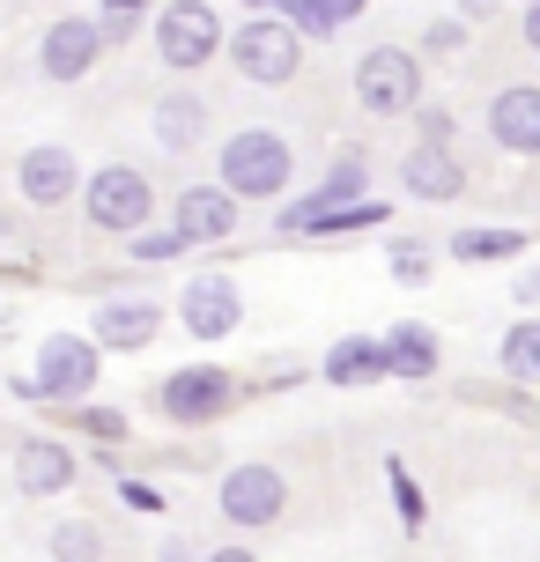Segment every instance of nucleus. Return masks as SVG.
I'll return each mask as SVG.
<instances>
[{"instance_id": "obj_1", "label": "nucleus", "mask_w": 540, "mask_h": 562, "mask_svg": "<svg viewBox=\"0 0 540 562\" xmlns=\"http://www.w3.org/2000/svg\"><path fill=\"white\" fill-rule=\"evenodd\" d=\"M289 186V140L267 134V126H245V134L223 140V193L229 200H274Z\"/></svg>"}, {"instance_id": "obj_2", "label": "nucleus", "mask_w": 540, "mask_h": 562, "mask_svg": "<svg viewBox=\"0 0 540 562\" xmlns=\"http://www.w3.org/2000/svg\"><path fill=\"white\" fill-rule=\"evenodd\" d=\"M156 53H164V67H178V75L207 67V59L223 53V23H215V8H207V0H171L164 23H156Z\"/></svg>"}, {"instance_id": "obj_3", "label": "nucleus", "mask_w": 540, "mask_h": 562, "mask_svg": "<svg viewBox=\"0 0 540 562\" xmlns=\"http://www.w3.org/2000/svg\"><path fill=\"white\" fill-rule=\"evenodd\" d=\"M356 97H363V112H378V119L415 112V97H423V67L400 53V45H378V53H363V67H356Z\"/></svg>"}, {"instance_id": "obj_4", "label": "nucleus", "mask_w": 540, "mask_h": 562, "mask_svg": "<svg viewBox=\"0 0 540 562\" xmlns=\"http://www.w3.org/2000/svg\"><path fill=\"white\" fill-rule=\"evenodd\" d=\"M82 207H89V223L97 229H134L148 223V207H156V193H148V178L142 170H126V164H104L97 178L82 186Z\"/></svg>"}, {"instance_id": "obj_5", "label": "nucleus", "mask_w": 540, "mask_h": 562, "mask_svg": "<svg viewBox=\"0 0 540 562\" xmlns=\"http://www.w3.org/2000/svg\"><path fill=\"white\" fill-rule=\"evenodd\" d=\"M23 393L37 400H82L97 393V348L82 334H53L45 340V356H37V378H30Z\"/></svg>"}, {"instance_id": "obj_6", "label": "nucleus", "mask_w": 540, "mask_h": 562, "mask_svg": "<svg viewBox=\"0 0 540 562\" xmlns=\"http://www.w3.org/2000/svg\"><path fill=\"white\" fill-rule=\"evenodd\" d=\"M178 318H185V334H193V340H223V334H237L245 296H237V281H229V274H193V281H185V296H178Z\"/></svg>"}, {"instance_id": "obj_7", "label": "nucleus", "mask_w": 540, "mask_h": 562, "mask_svg": "<svg viewBox=\"0 0 540 562\" xmlns=\"http://www.w3.org/2000/svg\"><path fill=\"white\" fill-rule=\"evenodd\" d=\"M289 510V481L274 467H229L223 474V518L229 526H274Z\"/></svg>"}, {"instance_id": "obj_8", "label": "nucleus", "mask_w": 540, "mask_h": 562, "mask_svg": "<svg viewBox=\"0 0 540 562\" xmlns=\"http://www.w3.org/2000/svg\"><path fill=\"white\" fill-rule=\"evenodd\" d=\"M229 59H237V75L245 82H289L296 75V37L282 23H245L237 37H223Z\"/></svg>"}, {"instance_id": "obj_9", "label": "nucleus", "mask_w": 540, "mask_h": 562, "mask_svg": "<svg viewBox=\"0 0 540 562\" xmlns=\"http://www.w3.org/2000/svg\"><path fill=\"white\" fill-rule=\"evenodd\" d=\"M229 229H237V200L223 186H185L178 193V223H171L178 245H223Z\"/></svg>"}, {"instance_id": "obj_10", "label": "nucleus", "mask_w": 540, "mask_h": 562, "mask_svg": "<svg viewBox=\"0 0 540 562\" xmlns=\"http://www.w3.org/2000/svg\"><path fill=\"white\" fill-rule=\"evenodd\" d=\"M15 186H23L30 207H67V200L82 193V170H75V156H67V148H30Z\"/></svg>"}, {"instance_id": "obj_11", "label": "nucleus", "mask_w": 540, "mask_h": 562, "mask_svg": "<svg viewBox=\"0 0 540 562\" xmlns=\"http://www.w3.org/2000/svg\"><path fill=\"white\" fill-rule=\"evenodd\" d=\"M229 393H237V385H229L223 370H178L171 385H164V415L171 422H207V415L229 407Z\"/></svg>"}, {"instance_id": "obj_12", "label": "nucleus", "mask_w": 540, "mask_h": 562, "mask_svg": "<svg viewBox=\"0 0 540 562\" xmlns=\"http://www.w3.org/2000/svg\"><path fill=\"white\" fill-rule=\"evenodd\" d=\"M97 53H104V45H97V30H89L82 15H67V23L45 30V53H37V67H45L53 82H82Z\"/></svg>"}, {"instance_id": "obj_13", "label": "nucleus", "mask_w": 540, "mask_h": 562, "mask_svg": "<svg viewBox=\"0 0 540 562\" xmlns=\"http://www.w3.org/2000/svg\"><path fill=\"white\" fill-rule=\"evenodd\" d=\"M488 134L504 140V148H511V156H533L540 148V89H504V97H496V104H488Z\"/></svg>"}, {"instance_id": "obj_14", "label": "nucleus", "mask_w": 540, "mask_h": 562, "mask_svg": "<svg viewBox=\"0 0 540 562\" xmlns=\"http://www.w3.org/2000/svg\"><path fill=\"white\" fill-rule=\"evenodd\" d=\"M75 481V451L53 445V437H30L23 451H15V488L23 496H59Z\"/></svg>"}, {"instance_id": "obj_15", "label": "nucleus", "mask_w": 540, "mask_h": 562, "mask_svg": "<svg viewBox=\"0 0 540 562\" xmlns=\"http://www.w3.org/2000/svg\"><path fill=\"white\" fill-rule=\"evenodd\" d=\"M156 326H164V311L148 304V296L97 311V340H104V348H148V340H156Z\"/></svg>"}, {"instance_id": "obj_16", "label": "nucleus", "mask_w": 540, "mask_h": 562, "mask_svg": "<svg viewBox=\"0 0 540 562\" xmlns=\"http://www.w3.org/2000/svg\"><path fill=\"white\" fill-rule=\"evenodd\" d=\"M200 134H207V97L178 89V97H164V104H156V140H164L171 156H185Z\"/></svg>"}, {"instance_id": "obj_17", "label": "nucleus", "mask_w": 540, "mask_h": 562, "mask_svg": "<svg viewBox=\"0 0 540 562\" xmlns=\"http://www.w3.org/2000/svg\"><path fill=\"white\" fill-rule=\"evenodd\" d=\"M400 178H407V193H423V200H459L466 193V170H459L445 148H415Z\"/></svg>"}, {"instance_id": "obj_18", "label": "nucleus", "mask_w": 540, "mask_h": 562, "mask_svg": "<svg viewBox=\"0 0 540 562\" xmlns=\"http://www.w3.org/2000/svg\"><path fill=\"white\" fill-rule=\"evenodd\" d=\"M378 356H385V370H400V378H429V370H437V340H429L423 326H393V340H385Z\"/></svg>"}, {"instance_id": "obj_19", "label": "nucleus", "mask_w": 540, "mask_h": 562, "mask_svg": "<svg viewBox=\"0 0 540 562\" xmlns=\"http://www.w3.org/2000/svg\"><path fill=\"white\" fill-rule=\"evenodd\" d=\"M378 370H385V356H378L370 340H341V348L326 356V378H334V385H370Z\"/></svg>"}, {"instance_id": "obj_20", "label": "nucleus", "mask_w": 540, "mask_h": 562, "mask_svg": "<svg viewBox=\"0 0 540 562\" xmlns=\"http://www.w3.org/2000/svg\"><path fill=\"white\" fill-rule=\"evenodd\" d=\"M53 562H104V533H97L89 518H67V526H53Z\"/></svg>"}, {"instance_id": "obj_21", "label": "nucleus", "mask_w": 540, "mask_h": 562, "mask_svg": "<svg viewBox=\"0 0 540 562\" xmlns=\"http://www.w3.org/2000/svg\"><path fill=\"white\" fill-rule=\"evenodd\" d=\"M504 370H511L518 385H533V370H540V326H511V340H504Z\"/></svg>"}, {"instance_id": "obj_22", "label": "nucleus", "mask_w": 540, "mask_h": 562, "mask_svg": "<svg viewBox=\"0 0 540 562\" xmlns=\"http://www.w3.org/2000/svg\"><path fill=\"white\" fill-rule=\"evenodd\" d=\"M356 193H363V156L348 148L341 164L326 170V193H312V200H318V207H334V200H341V207H348V200H356Z\"/></svg>"}, {"instance_id": "obj_23", "label": "nucleus", "mask_w": 540, "mask_h": 562, "mask_svg": "<svg viewBox=\"0 0 540 562\" xmlns=\"http://www.w3.org/2000/svg\"><path fill=\"white\" fill-rule=\"evenodd\" d=\"M452 252L459 259H504V252H518V237H511V229H459Z\"/></svg>"}, {"instance_id": "obj_24", "label": "nucleus", "mask_w": 540, "mask_h": 562, "mask_svg": "<svg viewBox=\"0 0 540 562\" xmlns=\"http://www.w3.org/2000/svg\"><path fill=\"white\" fill-rule=\"evenodd\" d=\"M97 45H126V37H134V30H142V8H126V0H112V8H104V15H97Z\"/></svg>"}, {"instance_id": "obj_25", "label": "nucleus", "mask_w": 540, "mask_h": 562, "mask_svg": "<svg viewBox=\"0 0 540 562\" xmlns=\"http://www.w3.org/2000/svg\"><path fill=\"white\" fill-rule=\"evenodd\" d=\"M393 274L400 281H429V252L423 245H393Z\"/></svg>"}, {"instance_id": "obj_26", "label": "nucleus", "mask_w": 540, "mask_h": 562, "mask_svg": "<svg viewBox=\"0 0 540 562\" xmlns=\"http://www.w3.org/2000/svg\"><path fill=\"white\" fill-rule=\"evenodd\" d=\"M393 488H400V518H407V526H423V496H415V481L400 474V467H393Z\"/></svg>"}, {"instance_id": "obj_27", "label": "nucleus", "mask_w": 540, "mask_h": 562, "mask_svg": "<svg viewBox=\"0 0 540 562\" xmlns=\"http://www.w3.org/2000/svg\"><path fill=\"white\" fill-rule=\"evenodd\" d=\"M178 252H185V245H178L171 229H156V237H142V259H178Z\"/></svg>"}, {"instance_id": "obj_28", "label": "nucleus", "mask_w": 540, "mask_h": 562, "mask_svg": "<svg viewBox=\"0 0 540 562\" xmlns=\"http://www.w3.org/2000/svg\"><path fill=\"white\" fill-rule=\"evenodd\" d=\"M318 15L326 23H348V15H363V0H318Z\"/></svg>"}, {"instance_id": "obj_29", "label": "nucleus", "mask_w": 540, "mask_h": 562, "mask_svg": "<svg viewBox=\"0 0 540 562\" xmlns=\"http://www.w3.org/2000/svg\"><path fill=\"white\" fill-rule=\"evenodd\" d=\"M207 562H259V555H252V548H215Z\"/></svg>"}, {"instance_id": "obj_30", "label": "nucleus", "mask_w": 540, "mask_h": 562, "mask_svg": "<svg viewBox=\"0 0 540 562\" xmlns=\"http://www.w3.org/2000/svg\"><path fill=\"white\" fill-rule=\"evenodd\" d=\"M126 8H142V0H126Z\"/></svg>"}]
</instances>
